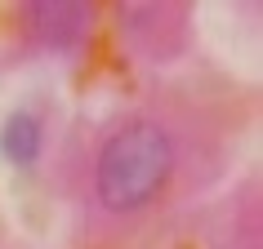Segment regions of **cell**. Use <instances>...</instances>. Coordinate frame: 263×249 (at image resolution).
Masks as SVG:
<instances>
[{
    "label": "cell",
    "mask_w": 263,
    "mask_h": 249,
    "mask_svg": "<svg viewBox=\"0 0 263 249\" xmlns=\"http://www.w3.org/2000/svg\"><path fill=\"white\" fill-rule=\"evenodd\" d=\"M170 174H174L170 134L156 120H129L103 142L94 187L107 209L129 214V209H143L147 200H156L161 187L170 182Z\"/></svg>",
    "instance_id": "cell-1"
},
{
    "label": "cell",
    "mask_w": 263,
    "mask_h": 249,
    "mask_svg": "<svg viewBox=\"0 0 263 249\" xmlns=\"http://www.w3.org/2000/svg\"><path fill=\"white\" fill-rule=\"evenodd\" d=\"M31 31L36 40L49 45V49H71L85 31V5H71V0H41V5H27Z\"/></svg>",
    "instance_id": "cell-2"
},
{
    "label": "cell",
    "mask_w": 263,
    "mask_h": 249,
    "mask_svg": "<svg viewBox=\"0 0 263 249\" xmlns=\"http://www.w3.org/2000/svg\"><path fill=\"white\" fill-rule=\"evenodd\" d=\"M0 156L9 165H36V156H41V120L31 111H14L0 125Z\"/></svg>",
    "instance_id": "cell-3"
}]
</instances>
